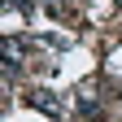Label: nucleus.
<instances>
[{"label":"nucleus","instance_id":"nucleus-1","mask_svg":"<svg viewBox=\"0 0 122 122\" xmlns=\"http://www.w3.org/2000/svg\"><path fill=\"white\" fill-rule=\"evenodd\" d=\"M30 105H39L44 113H52V118H61V105L52 100V92H35V96H30Z\"/></svg>","mask_w":122,"mask_h":122},{"label":"nucleus","instance_id":"nucleus-2","mask_svg":"<svg viewBox=\"0 0 122 122\" xmlns=\"http://www.w3.org/2000/svg\"><path fill=\"white\" fill-rule=\"evenodd\" d=\"M118 5H122V0H118Z\"/></svg>","mask_w":122,"mask_h":122}]
</instances>
